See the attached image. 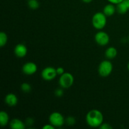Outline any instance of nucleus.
Wrapping results in <instances>:
<instances>
[{
	"label": "nucleus",
	"instance_id": "5701e85b",
	"mask_svg": "<svg viewBox=\"0 0 129 129\" xmlns=\"http://www.w3.org/2000/svg\"><path fill=\"white\" fill-rule=\"evenodd\" d=\"M110 3L113 4V5H118V3H120V2H122L123 0H107Z\"/></svg>",
	"mask_w": 129,
	"mask_h": 129
},
{
	"label": "nucleus",
	"instance_id": "b1692460",
	"mask_svg": "<svg viewBox=\"0 0 129 129\" xmlns=\"http://www.w3.org/2000/svg\"><path fill=\"white\" fill-rule=\"evenodd\" d=\"M34 123V120L32 118H28L26 119V123L28 125H33V123Z\"/></svg>",
	"mask_w": 129,
	"mask_h": 129
},
{
	"label": "nucleus",
	"instance_id": "f3484780",
	"mask_svg": "<svg viewBox=\"0 0 129 129\" xmlns=\"http://www.w3.org/2000/svg\"><path fill=\"white\" fill-rule=\"evenodd\" d=\"M8 41V36L3 31L0 33V46L3 47L6 44Z\"/></svg>",
	"mask_w": 129,
	"mask_h": 129
},
{
	"label": "nucleus",
	"instance_id": "ddd939ff",
	"mask_svg": "<svg viewBox=\"0 0 129 129\" xmlns=\"http://www.w3.org/2000/svg\"><path fill=\"white\" fill-rule=\"evenodd\" d=\"M117 10V8L115 6V5L112 3H109L105 6L103 8V13L107 16H111L113 15Z\"/></svg>",
	"mask_w": 129,
	"mask_h": 129
},
{
	"label": "nucleus",
	"instance_id": "dca6fc26",
	"mask_svg": "<svg viewBox=\"0 0 129 129\" xmlns=\"http://www.w3.org/2000/svg\"><path fill=\"white\" fill-rule=\"evenodd\" d=\"M28 6L31 10H37L39 8L40 4L37 0H28Z\"/></svg>",
	"mask_w": 129,
	"mask_h": 129
},
{
	"label": "nucleus",
	"instance_id": "a878e982",
	"mask_svg": "<svg viewBox=\"0 0 129 129\" xmlns=\"http://www.w3.org/2000/svg\"><path fill=\"white\" fill-rule=\"evenodd\" d=\"M82 1H83V2L86 3H89L91 2L92 0H82Z\"/></svg>",
	"mask_w": 129,
	"mask_h": 129
},
{
	"label": "nucleus",
	"instance_id": "423d86ee",
	"mask_svg": "<svg viewBox=\"0 0 129 129\" xmlns=\"http://www.w3.org/2000/svg\"><path fill=\"white\" fill-rule=\"evenodd\" d=\"M96 42L100 46H105L109 43L110 37L107 33L103 31H99L94 36Z\"/></svg>",
	"mask_w": 129,
	"mask_h": 129
},
{
	"label": "nucleus",
	"instance_id": "cd10ccee",
	"mask_svg": "<svg viewBox=\"0 0 129 129\" xmlns=\"http://www.w3.org/2000/svg\"><path fill=\"white\" fill-rule=\"evenodd\" d=\"M128 40H129V36H128Z\"/></svg>",
	"mask_w": 129,
	"mask_h": 129
},
{
	"label": "nucleus",
	"instance_id": "aec40b11",
	"mask_svg": "<svg viewBox=\"0 0 129 129\" xmlns=\"http://www.w3.org/2000/svg\"><path fill=\"white\" fill-rule=\"evenodd\" d=\"M64 94V91H63L62 89H60V88H58L55 91V96L58 97H60L63 95Z\"/></svg>",
	"mask_w": 129,
	"mask_h": 129
},
{
	"label": "nucleus",
	"instance_id": "393cba45",
	"mask_svg": "<svg viewBox=\"0 0 129 129\" xmlns=\"http://www.w3.org/2000/svg\"><path fill=\"white\" fill-rule=\"evenodd\" d=\"M55 127H54V125H52V124H47L45 125L43 127V129H54L55 128Z\"/></svg>",
	"mask_w": 129,
	"mask_h": 129
},
{
	"label": "nucleus",
	"instance_id": "f8f14e48",
	"mask_svg": "<svg viewBox=\"0 0 129 129\" xmlns=\"http://www.w3.org/2000/svg\"><path fill=\"white\" fill-rule=\"evenodd\" d=\"M10 126L12 129H24L25 123L18 118H13L10 121Z\"/></svg>",
	"mask_w": 129,
	"mask_h": 129
},
{
	"label": "nucleus",
	"instance_id": "1a4fd4ad",
	"mask_svg": "<svg viewBox=\"0 0 129 129\" xmlns=\"http://www.w3.org/2000/svg\"><path fill=\"white\" fill-rule=\"evenodd\" d=\"M14 53L18 57H24L27 54V48L23 44H18L14 49Z\"/></svg>",
	"mask_w": 129,
	"mask_h": 129
},
{
	"label": "nucleus",
	"instance_id": "f257e3e1",
	"mask_svg": "<svg viewBox=\"0 0 129 129\" xmlns=\"http://www.w3.org/2000/svg\"><path fill=\"white\" fill-rule=\"evenodd\" d=\"M86 122L89 127L93 128L100 127L103 122V115L98 110H91L86 116Z\"/></svg>",
	"mask_w": 129,
	"mask_h": 129
},
{
	"label": "nucleus",
	"instance_id": "4be33fe9",
	"mask_svg": "<svg viewBox=\"0 0 129 129\" xmlns=\"http://www.w3.org/2000/svg\"><path fill=\"white\" fill-rule=\"evenodd\" d=\"M56 72L57 75H59V76L62 75V74H63L64 73H65L64 68H62V67H59V68H56Z\"/></svg>",
	"mask_w": 129,
	"mask_h": 129
},
{
	"label": "nucleus",
	"instance_id": "6e6552de",
	"mask_svg": "<svg viewBox=\"0 0 129 129\" xmlns=\"http://www.w3.org/2000/svg\"><path fill=\"white\" fill-rule=\"evenodd\" d=\"M22 71L26 75H33L37 71V66L33 62H28L23 66Z\"/></svg>",
	"mask_w": 129,
	"mask_h": 129
},
{
	"label": "nucleus",
	"instance_id": "bb28decb",
	"mask_svg": "<svg viewBox=\"0 0 129 129\" xmlns=\"http://www.w3.org/2000/svg\"><path fill=\"white\" fill-rule=\"evenodd\" d=\"M127 68H128V71H129V62H128V64H127Z\"/></svg>",
	"mask_w": 129,
	"mask_h": 129
},
{
	"label": "nucleus",
	"instance_id": "39448f33",
	"mask_svg": "<svg viewBox=\"0 0 129 129\" xmlns=\"http://www.w3.org/2000/svg\"><path fill=\"white\" fill-rule=\"evenodd\" d=\"M49 123L54 125L55 127H60L66 122V120L64 119L62 115L59 112H53L50 115L49 118Z\"/></svg>",
	"mask_w": 129,
	"mask_h": 129
},
{
	"label": "nucleus",
	"instance_id": "412c9836",
	"mask_svg": "<svg viewBox=\"0 0 129 129\" xmlns=\"http://www.w3.org/2000/svg\"><path fill=\"white\" fill-rule=\"evenodd\" d=\"M100 128H102V129H112V127L110 125V124L107 123H102L101 125V126L100 127Z\"/></svg>",
	"mask_w": 129,
	"mask_h": 129
},
{
	"label": "nucleus",
	"instance_id": "0eeeda50",
	"mask_svg": "<svg viewBox=\"0 0 129 129\" xmlns=\"http://www.w3.org/2000/svg\"><path fill=\"white\" fill-rule=\"evenodd\" d=\"M57 75L56 69L53 67H47L44 68L41 73V76L44 80L52 81Z\"/></svg>",
	"mask_w": 129,
	"mask_h": 129
},
{
	"label": "nucleus",
	"instance_id": "6ab92c4d",
	"mask_svg": "<svg viewBox=\"0 0 129 129\" xmlns=\"http://www.w3.org/2000/svg\"><path fill=\"white\" fill-rule=\"evenodd\" d=\"M66 123L68 125H73L76 123L75 118L73 117H68V118L66 119Z\"/></svg>",
	"mask_w": 129,
	"mask_h": 129
},
{
	"label": "nucleus",
	"instance_id": "f03ea898",
	"mask_svg": "<svg viewBox=\"0 0 129 129\" xmlns=\"http://www.w3.org/2000/svg\"><path fill=\"white\" fill-rule=\"evenodd\" d=\"M107 16L103 12H97L92 18V24L94 28L101 30L107 25Z\"/></svg>",
	"mask_w": 129,
	"mask_h": 129
},
{
	"label": "nucleus",
	"instance_id": "2eb2a0df",
	"mask_svg": "<svg viewBox=\"0 0 129 129\" xmlns=\"http://www.w3.org/2000/svg\"><path fill=\"white\" fill-rule=\"evenodd\" d=\"M9 115L5 111L0 112V125L2 127H5L9 123Z\"/></svg>",
	"mask_w": 129,
	"mask_h": 129
},
{
	"label": "nucleus",
	"instance_id": "9b49d317",
	"mask_svg": "<svg viewBox=\"0 0 129 129\" xmlns=\"http://www.w3.org/2000/svg\"><path fill=\"white\" fill-rule=\"evenodd\" d=\"M5 102L9 107H14L17 104L18 98L13 93H8L5 96Z\"/></svg>",
	"mask_w": 129,
	"mask_h": 129
},
{
	"label": "nucleus",
	"instance_id": "a211bd4d",
	"mask_svg": "<svg viewBox=\"0 0 129 129\" xmlns=\"http://www.w3.org/2000/svg\"><path fill=\"white\" fill-rule=\"evenodd\" d=\"M31 86L27 83H23L21 85V89L24 93H28L31 91Z\"/></svg>",
	"mask_w": 129,
	"mask_h": 129
},
{
	"label": "nucleus",
	"instance_id": "20e7f679",
	"mask_svg": "<svg viewBox=\"0 0 129 129\" xmlns=\"http://www.w3.org/2000/svg\"><path fill=\"white\" fill-rule=\"evenodd\" d=\"M113 71V64L109 60H103L98 66V73L102 77H107Z\"/></svg>",
	"mask_w": 129,
	"mask_h": 129
},
{
	"label": "nucleus",
	"instance_id": "4468645a",
	"mask_svg": "<svg viewBox=\"0 0 129 129\" xmlns=\"http://www.w3.org/2000/svg\"><path fill=\"white\" fill-rule=\"evenodd\" d=\"M105 54L108 59H113L117 55V50L114 47H110L105 50Z\"/></svg>",
	"mask_w": 129,
	"mask_h": 129
},
{
	"label": "nucleus",
	"instance_id": "7ed1b4c3",
	"mask_svg": "<svg viewBox=\"0 0 129 129\" xmlns=\"http://www.w3.org/2000/svg\"><path fill=\"white\" fill-rule=\"evenodd\" d=\"M74 81V76L69 73H64L60 76L59 79V84L61 88L68 89L72 86Z\"/></svg>",
	"mask_w": 129,
	"mask_h": 129
},
{
	"label": "nucleus",
	"instance_id": "9d476101",
	"mask_svg": "<svg viewBox=\"0 0 129 129\" xmlns=\"http://www.w3.org/2000/svg\"><path fill=\"white\" fill-rule=\"evenodd\" d=\"M129 10V0H123L117 5V11L121 15H124Z\"/></svg>",
	"mask_w": 129,
	"mask_h": 129
}]
</instances>
